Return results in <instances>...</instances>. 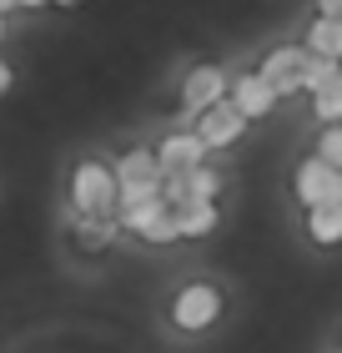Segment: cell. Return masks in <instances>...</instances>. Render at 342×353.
<instances>
[{"label":"cell","mask_w":342,"mask_h":353,"mask_svg":"<svg viewBox=\"0 0 342 353\" xmlns=\"http://www.w3.org/2000/svg\"><path fill=\"white\" fill-rule=\"evenodd\" d=\"M141 243H156V248H167V243H182V228H176V212L167 207V212H156L151 222H146V228L136 232Z\"/></svg>","instance_id":"13"},{"label":"cell","mask_w":342,"mask_h":353,"mask_svg":"<svg viewBox=\"0 0 342 353\" xmlns=\"http://www.w3.org/2000/svg\"><path fill=\"white\" fill-rule=\"evenodd\" d=\"M15 6H21V0H0V15H6V10H15Z\"/></svg>","instance_id":"21"},{"label":"cell","mask_w":342,"mask_h":353,"mask_svg":"<svg viewBox=\"0 0 342 353\" xmlns=\"http://www.w3.org/2000/svg\"><path fill=\"white\" fill-rule=\"evenodd\" d=\"M121 207V182H116V167L106 162H81L71 172V212L76 217H116Z\"/></svg>","instance_id":"1"},{"label":"cell","mask_w":342,"mask_h":353,"mask_svg":"<svg viewBox=\"0 0 342 353\" xmlns=\"http://www.w3.org/2000/svg\"><path fill=\"white\" fill-rule=\"evenodd\" d=\"M56 6H76V0H56Z\"/></svg>","instance_id":"23"},{"label":"cell","mask_w":342,"mask_h":353,"mask_svg":"<svg viewBox=\"0 0 342 353\" xmlns=\"http://www.w3.org/2000/svg\"><path fill=\"white\" fill-rule=\"evenodd\" d=\"M317 15H332V21H342V0H317Z\"/></svg>","instance_id":"18"},{"label":"cell","mask_w":342,"mask_h":353,"mask_svg":"<svg viewBox=\"0 0 342 353\" xmlns=\"http://www.w3.org/2000/svg\"><path fill=\"white\" fill-rule=\"evenodd\" d=\"M206 141L197 132H171V137H161L156 141V157H161V176H171V172H197L206 167Z\"/></svg>","instance_id":"6"},{"label":"cell","mask_w":342,"mask_h":353,"mask_svg":"<svg viewBox=\"0 0 342 353\" xmlns=\"http://www.w3.org/2000/svg\"><path fill=\"white\" fill-rule=\"evenodd\" d=\"M307 66H312V51H307V46H277V51L262 56L257 71L277 86V96H292V91H307Z\"/></svg>","instance_id":"5"},{"label":"cell","mask_w":342,"mask_h":353,"mask_svg":"<svg viewBox=\"0 0 342 353\" xmlns=\"http://www.w3.org/2000/svg\"><path fill=\"white\" fill-rule=\"evenodd\" d=\"M0 36H6V15H0Z\"/></svg>","instance_id":"22"},{"label":"cell","mask_w":342,"mask_h":353,"mask_svg":"<svg viewBox=\"0 0 342 353\" xmlns=\"http://www.w3.org/2000/svg\"><path fill=\"white\" fill-rule=\"evenodd\" d=\"M342 76V61H328V56H312V66H307V96H317L322 86H332Z\"/></svg>","instance_id":"16"},{"label":"cell","mask_w":342,"mask_h":353,"mask_svg":"<svg viewBox=\"0 0 342 353\" xmlns=\"http://www.w3.org/2000/svg\"><path fill=\"white\" fill-rule=\"evenodd\" d=\"M116 182L121 192H161V157L156 147H131L116 162Z\"/></svg>","instance_id":"9"},{"label":"cell","mask_w":342,"mask_h":353,"mask_svg":"<svg viewBox=\"0 0 342 353\" xmlns=\"http://www.w3.org/2000/svg\"><path fill=\"white\" fill-rule=\"evenodd\" d=\"M312 111H317V121L322 126H342V76L332 86H322L317 96H312Z\"/></svg>","instance_id":"14"},{"label":"cell","mask_w":342,"mask_h":353,"mask_svg":"<svg viewBox=\"0 0 342 353\" xmlns=\"http://www.w3.org/2000/svg\"><path fill=\"white\" fill-rule=\"evenodd\" d=\"M217 187H222V176L211 167L186 172V202H217Z\"/></svg>","instance_id":"15"},{"label":"cell","mask_w":342,"mask_h":353,"mask_svg":"<svg viewBox=\"0 0 342 353\" xmlns=\"http://www.w3.org/2000/svg\"><path fill=\"white\" fill-rule=\"evenodd\" d=\"M337 353H342V348H337Z\"/></svg>","instance_id":"24"},{"label":"cell","mask_w":342,"mask_h":353,"mask_svg":"<svg viewBox=\"0 0 342 353\" xmlns=\"http://www.w3.org/2000/svg\"><path fill=\"white\" fill-rule=\"evenodd\" d=\"M277 101H282V96H277V86L267 81L262 71H242L237 81H232V106L247 121H262L267 111H277Z\"/></svg>","instance_id":"7"},{"label":"cell","mask_w":342,"mask_h":353,"mask_svg":"<svg viewBox=\"0 0 342 353\" xmlns=\"http://www.w3.org/2000/svg\"><path fill=\"white\" fill-rule=\"evenodd\" d=\"M292 192H297L302 207H328V202H342V167L322 162V157H307L292 176Z\"/></svg>","instance_id":"4"},{"label":"cell","mask_w":342,"mask_h":353,"mask_svg":"<svg viewBox=\"0 0 342 353\" xmlns=\"http://www.w3.org/2000/svg\"><path fill=\"white\" fill-rule=\"evenodd\" d=\"M21 6H30V10H36V6H56V0H21Z\"/></svg>","instance_id":"20"},{"label":"cell","mask_w":342,"mask_h":353,"mask_svg":"<svg viewBox=\"0 0 342 353\" xmlns=\"http://www.w3.org/2000/svg\"><path fill=\"white\" fill-rule=\"evenodd\" d=\"M222 101H232V76H226L222 66L186 71V81H182V111L186 117H206V111L222 106Z\"/></svg>","instance_id":"3"},{"label":"cell","mask_w":342,"mask_h":353,"mask_svg":"<svg viewBox=\"0 0 342 353\" xmlns=\"http://www.w3.org/2000/svg\"><path fill=\"white\" fill-rule=\"evenodd\" d=\"M191 132H197L211 152H222V147H237V141H242V132H247V117H242L232 101H222V106H211L206 117H197V126H191Z\"/></svg>","instance_id":"8"},{"label":"cell","mask_w":342,"mask_h":353,"mask_svg":"<svg viewBox=\"0 0 342 353\" xmlns=\"http://www.w3.org/2000/svg\"><path fill=\"white\" fill-rule=\"evenodd\" d=\"M317 157H322V162H332V167H342V126H322Z\"/></svg>","instance_id":"17"},{"label":"cell","mask_w":342,"mask_h":353,"mask_svg":"<svg viewBox=\"0 0 342 353\" xmlns=\"http://www.w3.org/2000/svg\"><path fill=\"white\" fill-rule=\"evenodd\" d=\"M307 237H312L317 248H337L342 243V202L307 207Z\"/></svg>","instance_id":"11"},{"label":"cell","mask_w":342,"mask_h":353,"mask_svg":"<svg viewBox=\"0 0 342 353\" xmlns=\"http://www.w3.org/2000/svg\"><path fill=\"white\" fill-rule=\"evenodd\" d=\"M171 212H176L182 237H211V232H217V222H222L217 202H182V207H171Z\"/></svg>","instance_id":"10"},{"label":"cell","mask_w":342,"mask_h":353,"mask_svg":"<svg viewBox=\"0 0 342 353\" xmlns=\"http://www.w3.org/2000/svg\"><path fill=\"white\" fill-rule=\"evenodd\" d=\"M217 318H222V293L211 283H186L171 303V323L182 333H206Z\"/></svg>","instance_id":"2"},{"label":"cell","mask_w":342,"mask_h":353,"mask_svg":"<svg viewBox=\"0 0 342 353\" xmlns=\"http://www.w3.org/2000/svg\"><path fill=\"white\" fill-rule=\"evenodd\" d=\"M10 81H15V71H10V61H6V56H0V96H6V91H10Z\"/></svg>","instance_id":"19"},{"label":"cell","mask_w":342,"mask_h":353,"mask_svg":"<svg viewBox=\"0 0 342 353\" xmlns=\"http://www.w3.org/2000/svg\"><path fill=\"white\" fill-rule=\"evenodd\" d=\"M307 51L312 56H328V61H342V21H332V15H317L312 26H307Z\"/></svg>","instance_id":"12"}]
</instances>
